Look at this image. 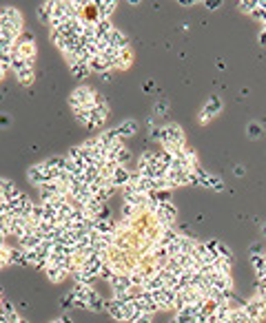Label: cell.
<instances>
[{
	"label": "cell",
	"instance_id": "cell-37",
	"mask_svg": "<svg viewBox=\"0 0 266 323\" xmlns=\"http://www.w3.org/2000/svg\"><path fill=\"white\" fill-rule=\"evenodd\" d=\"M233 173H235V177H242V175H244V166H235Z\"/></svg>",
	"mask_w": 266,
	"mask_h": 323
},
{
	"label": "cell",
	"instance_id": "cell-40",
	"mask_svg": "<svg viewBox=\"0 0 266 323\" xmlns=\"http://www.w3.org/2000/svg\"><path fill=\"white\" fill-rule=\"evenodd\" d=\"M257 7H260L262 11H266V0H257Z\"/></svg>",
	"mask_w": 266,
	"mask_h": 323
},
{
	"label": "cell",
	"instance_id": "cell-8",
	"mask_svg": "<svg viewBox=\"0 0 266 323\" xmlns=\"http://www.w3.org/2000/svg\"><path fill=\"white\" fill-rule=\"evenodd\" d=\"M109 284H111V288H113V297H118V299H124L126 294H129V290L133 288L129 272H124V275H116Z\"/></svg>",
	"mask_w": 266,
	"mask_h": 323
},
{
	"label": "cell",
	"instance_id": "cell-28",
	"mask_svg": "<svg viewBox=\"0 0 266 323\" xmlns=\"http://www.w3.org/2000/svg\"><path fill=\"white\" fill-rule=\"evenodd\" d=\"M171 323H198V319L186 314V312H175V317L171 319Z\"/></svg>",
	"mask_w": 266,
	"mask_h": 323
},
{
	"label": "cell",
	"instance_id": "cell-32",
	"mask_svg": "<svg viewBox=\"0 0 266 323\" xmlns=\"http://www.w3.org/2000/svg\"><path fill=\"white\" fill-rule=\"evenodd\" d=\"M251 18H253V20H262V22H264V20H266V11H262L260 7H257V9L251 14Z\"/></svg>",
	"mask_w": 266,
	"mask_h": 323
},
{
	"label": "cell",
	"instance_id": "cell-27",
	"mask_svg": "<svg viewBox=\"0 0 266 323\" xmlns=\"http://www.w3.org/2000/svg\"><path fill=\"white\" fill-rule=\"evenodd\" d=\"M138 212H140V208L131 206V204H124V206H122V217H124V222H131V219L136 217Z\"/></svg>",
	"mask_w": 266,
	"mask_h": 323
},
{
	"label": "cell",
	"instance_id": "cell-14",
	"mask_svg": "<svg viewBox=\"0 0 266 323\" xmlns=\"http://www.w3.org/2000/svg\"><path fill=\"white\" fill-rule=\"evenodd\" d=\"M109 182H111L116 188H124L126 184L131 182V171L126 169V166H116V171H113V175H111Z\"/></svg>",
	"mask_w": 266,
	"mask_h": 323
},
{
	"label": "cell",
	"instance_id": "cell-42",
	"mask_svg": "<svg viewBox=\"0 0 266 323\" xmlns=\"http://www.w3.org/2000/svg\"><path fill=\"white\" fill-rule=\"evenodd\" d=\"M5 73H7V69H5V67H0V80L5 77Z\"/></svg>",
	"mask_w": 266,
	"mask_h": 323
},
{
	"label": "cell",
	"instance_id": "cell-35",
	"mask_svg": "<svg viewBox=\"0 0 266 323\" xmlns=\"http://www.w3.org/2000/svg\"><path fill=\"white\" fill-rule=\"evenodd\" d=\"M11 124V117L7 113H0V126H9Z\"/></svg>",
	"mask_w": 266,
	"mask_h": 323
},
{
	"label": "cell",
	"instance_id": "cell-44",
	"mask_svg": "<svg viewBox=\"0 0 266 323\" xmlns=\"http://www.w3.org/2000/svg\"><path fill=\"white\" fill-rule=\"evenodd\" d=\"M18 323H27V321H24V319H20V321H18Z\"/></svg>",
	"mask_w": 266,
	"mask_h": 323
},
{
	"label": "cell",
	"instance_id": "cell-11",
	"mask_svg": "<svg viewBox=\"0 0 266 323\" xmlns=\"http://www.w3.org/2000/svg\"><path fill=\"white\" fill-rule=\"evenodd\" d=\"M124 299H118V297H113V299L106 301V312H109V317L116 319V321H124Z\"/></svg>",
	"mask_w": 266,
	"mask_h": 323
},
{
	"label": "cell",
	"instance_id": "cell-39",
	"mask_svg": "<svg viewBox=\"0 0 266 323\" xmlns=\"http://www.w3.org/2000/svg\"><path fill=\"white\" fill-rule=\"evenodd\" d=\"M102 80H104V82H109V80H111V71H106V73H102Z\"/></svg>",
	"mask_w": 266,
	"mask_h": 323
},
{
	"label": "cell",
	"instance_id": "cell-13",
	"mask_svg": "<svg viewBox=\"0 0 266 323\" xmlns=\"http://www.w3.org/2000/svg\"><path fill=\"white\" fill-rule=\"evenodd\" d=\"M140 131V124H138L136 120H122L120 124L116 126V133L120 140H124V137H133Z\"/></svg>",
	"mask_w": 266,
	"mask_h": 323
},
{
	"label": "cell",
	"instance_id": "cell-16",
	"mask_svg": "<svg viewBox=\"0 0 266 323\" xmlns=\"http://www.w3.org/2000/svg\"><path fill=\"white\" fill-rule=\"evenodd\" d=\"M131 64H133V51H131V47H129V49L118 53L116 62H113V71H126Z\"/></svg>",
	"mask_w": 266,
	"mask_h": 323
},
{
	"label": "cell",
	"instance_id": "cell-1",
	"mask_svg": "<svg viewBox=\"0 0 266 323\" xmlns=\"http://www.w3.org/2000/svg\"><path fill=\"white\" fill-rule=\"evenodd\" d=\"M0 31H2V40H16L22 34V14L16 7H2L0 9Z\"/></svg>",
	"mask_w": 266,
	"mask_h": 323
},
{
	"label": "cell",
	"instance_id": "cell-24",
	"mask_svg": "<svg viewBox=\"0 0 266 323\" xmlns=\"http://www.w3.org/2000/svg\"><path fill=\"white\" fill-rule=\"evenodd\" d=\"M69 71H71V76L76 77V80H87V77L91 76L87 64H73V67H69Z\"/></svg>",
	"mask_w": 266,
	"mask_h": 323
},
{
	"label": "cell",
	"instance_id": "cell-30",
	"mask_svg": "<svg viewBox=\"0 0 266 323\" xmlns=\"http://www.w3.org/2000/svg\"><path fill=\"white\" fill-rule=\"evenodd\" d=\"M11 62H14V53H5V51H0V67L11 69Z\"/></svg>",
	"mask_w": 266,
	"mask_h": 323
},
{
	"label": "cell",
	"instance_id": "cell-33",
	"mask_svg": "<svg viewBox=\"0 0 266 323\" xmlns=\"http://www.w3.org/2000/svg\"><path fill=\"white\" fill-rule=\"evenodd\" d=\"M133 323H153V314H140Z\"/></svg>",
	"mask_w": 266,
	"mask_h": 323
},
{
	"label": "cell",
	"instance_id": "cell-34",
	"mask_svg": "<svg viewBox=\"0 0 266 323\" xmlns=\"http://www.w3.org/2000/svg\"><path fill=\"white\" fill-rule=\"evenodd\" d=\"M7 186H9V179H5V177H0V199H2V195H5V190H7Z\"/></svg>",
	"mask_w": 266,
	"mask_h": 323
},
{
	"label": "cell",
	"instance_id": "cell-19",
	"mask_svg": "<svg viewBox=\"0 0 266 323\" xmlns=\"http://www.w3.org/2000/svg\"><path fill=\"white\" fill-rule=\"evenodd\" d=\"M113 31L111 20H98L96 22V40H106V36Z\"/></svg>",
	"mask_w": 266,
	"mask_h": 323
},
{
	"label": "cell",
	"instance_id": "cell-38",
	"mask_svg": "<svg viewBox=\"0 0 266 323\" xmlns=\"http://www.w3.org/2000/svg\"><path fill=\"white\" fill-rule=\"evenodd\" d=\"M180 5H182V7H191V5H195V0H180Z\"/></svg>",
	"mask_w": 266,
	"mask_h": 323
},
{
	"label": "cell",
	"instance_id": "cell-10",
	"mask_svg": "<svg viewBox=\"0 0 266 323\" xmlns=\"http://www.w3.org/2000/svg\"><path fill=\"white\" fill-rule=\"evenodd\" d=\"M93 5H96V9H98V20H111L113 11L118 9L116 0H96Z\"/></svg>",
	"mask_w": 266,
	"mask_h": 323
},
{
	"label": "cell",
	"instance_id": "cell-22",
	"mask_svg": "<svg viewBox=\"0 0 266 323\" xmlns=\"http://www.w3.org/2000/svg\"><path fill=\"white\" fill-rule=\"evenodd\" d=\"M106 308V301L104 299H102V297H100V294H93V297H91V299H89L87 301V310H91V312H102V310H104Z\"/></svg>",
	"mask_w": 266,
	"mask_h": 323
},
{
	"label": "cell",
	"instance_id": "cell-18",
	"mask_svg": "<svg viewBox=\"0 0 266 323\" xmlns=\"http://www.w3.org/2000/svg\"><path fill=\"white\" fill-rule=\"evenodd\" d=\"M140 314H142V310H140V305H138L136 301H126L124 304V321L126 323H133Z\"/></svg>",
	"mask_w": 266,
	"mask_h": 323
},
{
	"label": "cell",
	"instance_id": "cell-12",
	"mask_svg": "<svg viewBox=\"0 0 266 323\" xmlns=\"http://www.w3.org/2000/svg\"><path fill=\"white\" fill-rule=\"evenodd\" d=\"M44 237L40 235L38 230L34 232H27L24 237H20V250H38L40 244H42Z\"/></svg>",
	"mask_w": 266,
	"mask_h": 323
},
{
	"label": "cell",
	"instance_id": "cell-4",
	"mask_svg": "<svg viewBox=\"0 0 266 323\" xmlns=\"http://www.w3.org/2000/svg\"><path fill=\"white\" fill-rule=\"evenodd\" d=\"M93 95H96V91H93L89 84H80V87H76L71 91V95H69V106H71V109L93 106Z\"/></svg>",
	"mask_w": 266,
	"mask_h": 323
},
{
	"label": "cell",
	"instance_id": "cell-36",
	"mask_svg": "<svg viewBox=\"0 0 266 323\" xmlns=\"http://www.w3.org/2000/svg\"><path fill=\"white\" fill-rule=\"evenodd\" d=\"M222 2L220 0H213V2H204V7H208V9H215V7H220Z\"/></svg>",
	"mask_w": 266,
	"mask_h": 323
},
{
	"label": "cell",
	"instance_id": "cell-9",
	"mask_svg": "<svg viewBox=\"0 0 266 323\" xmlns=\"http://www.w3.org/2000/svg\"><path fill=\"white\" fill-rule=\"evenodd\" d=\"M104 42H106V47L116 49V51H124V49H129V38H126L120 29H116V27H113L111 34L106 36Z\"/></svg>",
	"mask_w": 266,
	"mask_h": 323
},
{
	"label": "cell",
	"instance_id": "cell-41",
	"mask_svg": "<svg viewBox=\"0 0 266 323\" xmlns=\"http://www.w3.org/2000/svg\"><path fill=\"white\" fill-rule=\"evenodd\" d=\"M60 321H62V323H73V321H71V317H69V314H64V317H60Z\"/></svg>",
	"mask_w": 266,
	"mask_h": 323
},
{
	"label": "cell",
	"instance_id": "cell-23",
	"mask_svg": "<svg viewBox=\"0 0 266 323\" xmlns=\"http://www.w3.org/2000/svg\"><path fill=\"white\" fill-rule=\"evenodd\" d=\"M91 109L93 106H82V109H73V115L82 126H89V117H91Z\"/></svg>",
	"mask_w": 266,
	"mask_h": 323
},
{
	"label": "cell",
	"instance_id": "cell-20",
	"mask_svg": "<svg viewBox=\"0 0 266 323\" xmlns=\"http://www.w3.org/2000/svg\"><path fill=\"white\" fill-rule=\"evenodd\" d=\"M106 117L109 115H104L102 111H98L96 106L91 109V117H89V126L87 129H102L104 126V122H106Z\"/></svg>",
	"mask_w": 266,
	"mask_h": 323
},
{
	"label": "cell",
	"instance_id": "cell-2",
	"mask_svg": "<svg viewBox=\"0 0 266 323\" xmlns=\"http://www.w3.org/2000/svg\"><path fill=\"white\" fill-rule=\"evenodd\" d=\"M11 53H14L16 58L31 60V62H34V60H36V53H38V49H36L34 34H29V31H22V34H20V38L16 40V44H14V49H11Z\"/></svg>",
	"mask_w": 266,
	"mask_h": 323
},
{
	"label": "cell",
	"instance_id": "cell-3",
	"mask_svg": "<svg viewBox=\"0 0 266 323\" xmlns=\"http://www.w3.org/2000/svg\"><path fill=\"white\" fill-rule=\"evenodd\" d=\"M11 71L16 73L18 82L22 87H31L36 80V71H34V62L31 60H22V58H16L14 56V62H11Z\"/></svg>",
	"mask_w": 266,
	"mask_h": 323
},
{
	"label": "cell",
	"instance_id": "cell-31",
	"mask_svg": "<svg viewBox=\"0 0 266 323\" xmlns=\"http://www.w3.org/2000/svg\"><path fill=\"white\" fill-rule=\"evenodd\" d=\"M166 111H169V102H166V100H160L158 104H155V115H164Z\"/></svg>",
	"mask_w": 266,
	"mask_h": 323
},
{
	"label": "cell",
	"instance_id": "cell-6",
	"mask_svg": "<svg viewBox=\"0 0 266 323\" xmlns=\"http://www.w3.org/2000/svg\"><path fill=\"white\" fill-rule=\"evenodd\" d=\"M220 111H222V97L211 95L206 104L202 106V111H200V117H198L200 124H208L213 120V115H218Z\"/></svg>",
	"mask_w": 266,
	"mask_h": 323
},
{
	"label": "cell",
	"instance_id": "cell-17",
	"mask_svg": "<svg viewBox=\"0 0 266 323\" xmlns=\"http://www.w3.org/2000/svg\"><path fill=\"white\" fill-rule=\"evenodd\" d=\"M44 275H47V279L51 281V284H60V281H64V277L69 275L64 268H60V266H47L44 268Z\"/></svg>",
	"mask_w": 266,
	"mask_h": 323
},
{
	"label": "cell",
	"instance_id": "cell-46",
	"mask_svg": "<svg viewBox=\"0 0 266 323\" xmlns=\"http://www.w3.org/2000/svg\"><path fill=\"white\" fill-rule=\"evenodd\" d=\"M264 235H266V226H264Z\"/></svg>",
	"mask_w": 266,
	"mask_h": 323
},
{
	"label": "cell",
	"instance_id": "cell-26",
	"mask_svg": "<svg viewBox=\"0 0 266 323\" xmlns=\"http://www.w3.org/2000/svg\"><path fill=\"white\" fill-rule=\"evenodd\" d=\"M237 9L242 11V14H248V16H251L253 11L257 9V0H242V2L237 5Z\"/></svg>",
	"mask_w": 266,
	"mask_h": 323
},
{
	"label": "cell",
	"instance_id": "cell-21",
	"mask_svg": "<svg viewBox=\"0 0 266 323\" xmlns=\"http://www.w3.org/2000/svg\"><path fill=\"white\" fill-rule=\"evenodd\" d=\"M53 2H56V0H49V2H42V5L38 7V18H40V22H51Z\"/></svg>",
	"mask_w": 266,
	"mask_h": 323
},
{
	"label": "cell",
	"instance_id": "cell-7",
	"mask_svg": "<svg viewBox=\"0 0 266 323\" xmlns=\"http://www.w3.org/2000/svg\"><path fill=\"white\" fill-rule=\"evenodd\" d=\"M175 290H171V288H162V290H155V292H151V297H153V301L158 304V310H173V305H175Z\"/></svg>",
	"mask_w": 266,
	"mask_h": 323
},
{
	"label": "cell",
	"instance_id": "cell-15",
	"mask_svg": "<svg viewBox=\"0 0 266 323\" xmlns=\"http://www.w3.org/2000/svg\"><path fill=\"white\" fill-rule=\"evenodd\" d=\"M89 71L91 73H98V76H102V73H106V71H111V64L104 60V56L102 53H98V56H93L91 60H89Z\"/></svg>",
	"mask_w": 266,
	"mask_h": 323
},
{
	"label": "cell",
	"instance_id": "cell-5",
	"mask_svg": "<svg viewBox=\"0 0 266 323\" xmlns=\"http://www.w3.org/2000/svg\"><path fill=\"white\" fill-rule=\"evenodd\" d=\"M27 179H29V184H34V186H42V184L51 182V171L47 169V164L44 162H40V164H34L31 169H27Z\"/></svg>",
	"mask_w": 266,
	"mask_h": 323
},
{
	"label": "cell",
	"instance_id": "cell-43",
	"mask_svg": "<svg viewBox=\"0 0 266 323\" xmlns=\"http://www.w3.org/2000/svg\"><path fill=\"white\" fill-rule=\"evenodd\" d=\"M51 323H62V321H60V319H56V321H51Z\"/></svg>",
	"mask_w": 266,
	"mask_h": 323
},
{
	"label": "cell",
	"instance_id": "cell-45",
	"mask_svg": "<svg viewBox=\"0 0 266 323\" xmlns=\"http://www.w3.org/2000/svg\"><path fill=\"white\" fill-rule=\"evenodd\" d=\"M0 40H2V31H0Z\"/></svg>",
	"mask_w": 266,
	"mask_h": 323
},
{
	"label": "cell",
	"instance_id": "cell-25",
	"mask_svg": "<svg viewBox=\"0 0 266 323\" xmlns=\"http://www.w3.org/2000/svg\"><path fill=\"white\" fill-rule=\"evenodd\" d=\"M262 124H257V122H251V124L246 126V133H248V140H260L262 137Z\"/></svg>",
	"mask_w": 266,
	"mask_h": 323
},
{
	"label": "cell",
	"instance_id": "cell-29",
	"mask_svg": "<svg viewBox=\"0 0 266 323\" xmlns=\"http://www.w3.org/2000/svg\"><path fill=\"white\" fill-rule=\"evenodd\" d=\"M218 257H220V259H228V261H233V252H231V248H228L226 244H222V241H218Z\"/></svg>",
	"mask_w": 266,
	"mask_h": 323
}]
</instances>
